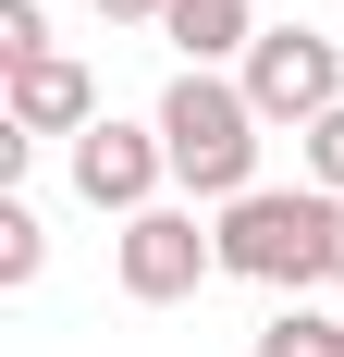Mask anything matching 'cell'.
Masks as SVG:
<instances>
[{"instance_id":"obj_3","label":"cell","mask_w":344,"mask_h":357,"mask_svg":"<svg viewBox=\"0 0 344 357\" xmlns=\"http://www.w3.org/2000/svg\"><path fill=\"white\" fill-rule=\"evenodd\" d=\"M234 86L258 99V123H295V136H308L320 111H344V50L320 25H258V50H246Z\"/></svg>"},{"instance_id":"obj_1","label":"cell","mask_w":344,"mask_h":357,"mask_svg":"<svg viewBox=\"0 0 344 357\" xmlns=\"http://www.w3.org/2000/svg\"><path fill=\"white\" fill-rule=\"evenodd\" d=\"M258 99L246 86H221V74H172V99H160V148H172V185L185 197H221L234 210L246 185H258Z\"/></svg>"},{"instance_id":"obj_2","label":"cell","mask_w":344,"mask_h":357,"mask_svg":"<svg viewBox=\"0 0 344 357\" xmlns=\"http://www.w3.org/2000/svg\"><path fill=\"white\" fill-rule=\"evenodd\" d=\"M332 222H344V197H283V185H246L209 234H221V271H246V284H271V296H308L320 259H332Z\"/></svg>"},{"instance_id":"obj_5","label":"cell","mask_w":344,"mask_h":357,"mask_svg":"<svg viewBox=\"0 0 344 357\" xmlns=\"http://www.w3.org/2000/svg\"><path fill=\"white\" fill-rule=\"evenodd\" d=\"M160 173H172V148H160V123H86L74 136V197L86 210H160Z\"/></svg>"},{"instance_id":"obj_11","label":"cell","mask_w":344,"mask_h":357,"mask_svg":"<svg viewBox=\"0 0 344 357\" xmlns=\"http://www.w3.org/2000/svg\"><path fill=\"white\" fill-rule=\"evenodd\" d=\"M308 160H320V197H344V111L308 123Z\"/></svg>"},{"instance_id":"obj_10","label":"cell","mask_w":344,"mask_h":357,"mask_svg":"<svg viewBox=\"0 0 344 357\" xmlns=\"http://www.w3.org/2000/svg\"><path fill=\"white\" fill-rule=\"evenodd\" d=\"M0 62H49V25H37V0H0Z\"/></svg>"},{"instance_id":"obj_7","label":"cell","mask_w":344,"mask_h":357,"mask_svg":"<svg viewBox=\"0 0 344 357\" xmlns=\"http://www.w3.org/2000/svg\"><path fill=\"white\" fill-rule=\"evenodd\" d=\"M160 37L185 50V74H209V62H234V50H258V13L246 0H172Z\"/></svg>"},{"instance_id":"obj_13","label":"cell","mask_w":344,"mask_h":357,"mask_svg":"<svg viewBox=\"0 0 344 357\" xmlns=\"http://www.w3.org/2000/svg\"><path fill=\"white\" fill-rule=\"evenodd\" d=\"M332 357H344V345H332Z\"/></svg>"},{"instance_id":"obj_8","label":"cell","mask_w":344,"mask_h":357,"mask_svg":"<svg viewBox=\"0 0 344 357\" xmlns=\"http://www.w3.org/2000/svg\"><path fill=\"white\" fill-rule=\"evenodd\" d=\"M332 345H344V321H332V308H308V296L258 321V357H332Z\"/></svg>"},{"instance_id":"obj_9","label":"cell","mask_w":344,"mask_h":357,"mask_svg":"<svg viewBox=\"0 0 344 357\" xmlns=\"http://www.w3.org/2000/svg\"><path fill=\"white\" fill-rule=\"evenodd\" d=\"M37 259H49L37 210H25V197H0V284H37Z\"/></svg>"},{"instance_id":"obj_12","label":"cell","mask_w":344,"mask_h":357,"mask_svg":"<svg viewBox=\"0 0 344 357\" xmlns=\"http://www.w3.org/2000/svg\"><path fill=\"white\" fill-rule=\"evenodd\" d=\"M99 13H111V25H160L172 0H99Z\"/></svg>"},{"instance_id":"obj_4","label":"cell","mask_w":344,"mask_h":357,"mask_svg":"<svg viewBox=\"0 0 344 357\" xmlns=\"http://www.w3.org/2000/svg\"><path fill=\"white\" fill-rule=\"evenodd\" d=\"M221 271V234H197V210H136L123 222V296L136 308H185Z\"/></svg>"},{"instance_id":"obj_6","label":"cell","mask_w":344,"mask_h":357,"mask_svg":"<svg viewBox=\"0 0 344 357\" xmlns=\"http://www.w3.org/2000/svg\"><path fill=\"white\" fill-rule=\"evenodd\" d=\"M99 123V86H86V62H13V136H86Z\"/></svg>"}]
</instances>
